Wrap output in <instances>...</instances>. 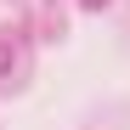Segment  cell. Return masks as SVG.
<instances>
[{"label":"cell","instance_id":"obj_1","mask_svg":"<svg viewBox=\"0 0 130 130\" xmlns=\"http://www.w3.org/2000/svg\"><path fill=\"white\" fill-rule=\"evenodd\" d=\"M85 6H102V0H85Z\"/></svg>","mask_w":130,"mask_h":130}]
</instances>
